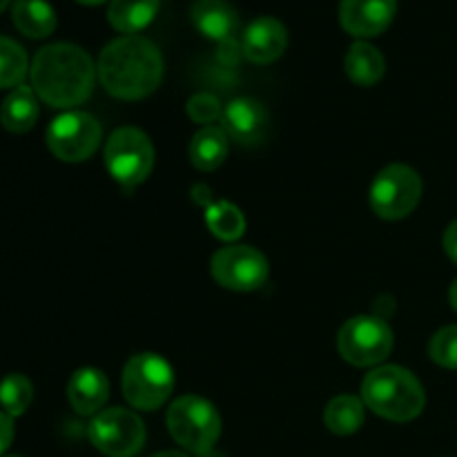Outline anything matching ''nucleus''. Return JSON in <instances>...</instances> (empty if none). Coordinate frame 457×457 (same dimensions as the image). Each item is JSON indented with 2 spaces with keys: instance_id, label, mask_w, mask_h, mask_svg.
<instances>
[{
  "instance_id": "obj_1",
  "label": "nucleus",
  "mask_w": 457,
  "mask_h": 457,
  "mask_svg": "<svg viewBox=\"0 0 457 457\" xmlns=\"http://www.w3.org/2000/svg\"><path fill=\"white\" fill-rule=\"evenodd\" d=\"M96 71L112 96L138 101L159 87L163 79V56L152 40L143 36H123L103 49Z\"/></svg>"
},
{
  "instance_id": "obj_2",
  "label": "nucleus",
  "mask_w": 457,
  "mask_h": 457,
  "mask_svg": "<svg viewBox=\"0 0 457 457\" xmlns=\"http://www.w3.org/2000/svg\"><path fill=\"white\" fill-rule=\"evenodd\" d=\"M31 87L52 107H74L89 98L96 67L87 52L70 43L47 45L31 62Z\"/></svg>"
},
{
  "instance_id": "obj_3",
  "label": "nucleus",
  "mask_w": 457,
  "mask_h": 457,
  "mask_svg": "<svg viewBox=\"0 0 457 457\" xmlns=\"http://www.w3.org/2000/svg\"><path fill=\"white\" fill-rule=\"evenodd\" d=\"M361 402L379 418L411 422L427 404L422 384L402 366H379L361 384Z\"/></svg>"
},
{
  "instance_id": "obj_4",
  "label": "nucleus",
  "mask_w": 457,
  "mask_h": 457,
  "mask_svg": "<svg viewBox=\"0 0 457 457\" xmlns=\"http://www.w3.org/2000/svg\"><path fill=\"white\" fill-rule=\"evenodd\" d=\"M170 436L183 449L196 455L214 451L219 436H221V418L217 409L208 400L196 395L179 397L168 411Z\"/></svg>"
},
{
  "instance_id": "obj_5",
  "label": "nucleus",
  "mask_w": 457,
  "mask_h": 457,
  "mask_svg": "<svg viewBox=\"0 0 457 457\" xmlns=\"http://www.w3.org/2000/svg\"><path fill=\"white\" fill-rule=\"evenodd\" d=\"M120 384L129 406L138 411H156L172 395L174 373L161 355L141 353L125 364Z\"/></svg>"
},
{
  "instance_id": "obj_6",
  "label": "nucleus",
  "mask_w": 457,
  "mask_h": 457,
  "mask_svg": "<svg viewBox=\"0 0 457 457\" xmlns=\"http://www.w3.org/2000/svg\"><path fill=\"white\" fill-rule=\"evenodd\" d=\"M105 165L128 190L145 181L154 168V147L147 134L137 128L116 129L105 145Z\"/></svg>"
},
{
  "instance_id": "obj_7",
  "label": "nucleus",
  "mask_w": 457,
  "mask_h": 457,
  "mask_svg": "<svg viewBox=\"0 0 457 457\" xmlns=\"http://www.w3.org/2000/svg\"><path fill=\"white\" fill-rule=\"evenodd\" d=\"M422 196V179L409 165H388L370 186V208L378 217L397 221L409 217Z\"/></svg>"
},
{
  "instance_id": "obj_8",
  "label": "nucleus",
  "mask_w": 457,
  "mask_h": 457,
  "mask_svg": "<svg viewBox=\"0 0 457 457\" xmlns=\"http://www.w3.org/2000/svg\"><path fill=\"white\" fill-rule=\"evenodd\" d=\"M337 348L353 366H378L393 351V330L379 317H353L337 335Z\"/></svg>"
},
{
  "instance_id": "obj_9",
  "label": "nucleus",
  "mask_w": 457,
  "mask_h": 457,
  "mask_svg": "<svg viewBox=\"0 0 457 457\" xmlns=\"http://www.w3.org/2000/svg\"><path fill=\"white\" fill-rule=\"evenodd\" d=\"M89 442L107 457H134L145 445V424L128 409H105L87 427Z\"/></svg>"
},
{
  "instance_id": "obj_10",
  "label": "nucleus",
  "mask_w": 457,
  "mask_h": 457,
  "mask_svg": "<svg viewBox=\"0 0 457 457\" xmlns=\"http://www.w3.org/2000/svg\"><path fill=\"white\" fill-rule=\"evenodd\" d=\"M101 125L87 112H67L47 128V147L65 163L87 161L101 145Z\"/></svg>"
},
{
  "instance_id": "obj_11",
  "label": "nucleus",
  "mask_w": 457,
  "mask_h": 457,
  "mask_svg": "<svg viewBox=\"0 0 457 457\" xmlns=\"http://www.w3.org/2000/svg\"><path fill=\"white\" fill-rule=\"evenodd\" d=\"M210 272L223 288L250 293L266 284L268 259L250 245H228L214 254Z\"/></svg>"
},
{
  "instance_id": "obj_12",
  "label": "nucleus",
  "mask_w": 457,
  "mask_h": 457,
  "mask_svg": "<svg viewBox=\"0 0 457 457\" xmlns=\"http://www.w3.org/2000/svg\"><path fill=\"white\" fill-rule=\"evenodd\" d=\"M397 0H342L339 21L348 34L370 38L391 27Z\"/></svg>"
},
{
  "instance_id": "obj_13",
  "label": "nucleus",
  "mask_w": 457,
  "mask_h": 457,
  "mask_svg": "<svg viewBox=\"0 0 457 457\" xmlns=\"http://www.w3.org/2000/svg\"><path fill=\"white\" fill-rule=\"evenodd\" d=\"M223 132L241 145H254L266 137L268 112L257 98H235L221 114Z\"/></svg>"
},
{
  "instance_id": "obj_14",
  "label": "nucleus",
  "mask_w": 457,
  "mask_h": 457,
  "mask_svg": "<svg viewBox=\"0 0 457 457\" xmlns=\"http://www.w3.org/2000/svg\"><path fill=\"white\" fill-rule=\"evenodd\" d=\"M288 45V31L277 18L263 16L248 25L241 38V52L250 62L266 65L277 61Z\"/></svg>"
},
{
  "instance_id": "obj_15",
  "label": "nucleus",
  "mask_w": 457,
  "mask_h": 457,
  "mask_svg": "<svg viewBox=\"0 0 457 457\" xmlns=\"http://www.w3.org/2000/svg\"><path fill=\"white\" fill-rule=\"evenodd\" d=\"M192 22L205 38L217 40L219 45L235 43L239 29V13L226 0H196L192 4Z\"/></svg>"
},
{
  "instance_id": "obj_16",
  "label": "nucleus",
  "mask_w": 457,
  "mask_h": 457,
  "mask_svg": "<svg viewBox=\"0 0 457 457\" xmlns=\"http://www.w3.org/2000/svg\"><path fill=\"white\" fill-rule=\"evenodd\" d=\"M67 397L79 415H98L110 397V382L98 369H79L67 384Z\"/></svg>"
},
{
  "instance_id": "obj_17",
  "label": "nucleus",
  "mask_w": 457,
  "mask_h": 457,
  "mask_svg": "<svg viewBox=\"0 0 457 457\" xmlns=\"http://www.w3.org/2000/svg\"><path fill=\"white\" fill-rule=\"evenodd\" d=\"M36 119H38V101H36L34 89L27 85L12 89L0 107L3 128L13 134H25L34 128Z\"/></svg>"
},
{
  "instance_id": "obj_18",
  "label": "nucleus",
  "mask_w": 457,
  "mask_h": 457,
  "mask_svg": "<svg viewBox=\"0 0 457 457\" xmlns=\"http://www.w3.org/2000/svg\"><path fill=\"white\" fill-rule=\"evenodd\" d=\"M228 134L217 125H205L192 137L190 161L201 172H212L226 161Z\"/></svg>"
},
{
  "instance_id": "obj_19",
  "label": "nucleus",
  "mask_w": 457,
  "mask_h": 457,
  "mask_svg": "<svg viewBox=\"0 0 457 457\" xmlns=\"http://www.w3.org/2000/svg\"><path fill=\"white\" fill-rule=\"evenodd\" d=\"M12 18L18 31L29 38H47L56 29V13L45 0H16Z\"/></svg>"
},
{
  "instance_id": "obj_20",
  "label": "nucleus",
  "mask_w": 457,
  "mask_h": 457,
  "mask_svg": "<svg viewBox=\"0 0 457 457\" xmlns=\"http://www.w3.org/2000/svg\"><path fill=\"white\" fill-rule=\"evenodd\" d=\"M156 12H159V0H112L107 18L116 31L137 36V31L145 29L154 21Z\"/></svg>"
},
{
  "instance_id": "obj_21",
  "label": "nucleus",
  "mask_w": 457,
  "mask_h": 457,
  "mask_svg": "<svg viewBox=\"0 0 457 457\" xmlns=\"http://www.w3.org/2000/svg\"><path fill=\"white\" fill-rule=\"evenodd\" d=\"M384 71H386V62H384L382 52H379L378 47L360 40V43H355L348 49L346 74L355 85L370 87V85L382 80Z\"/></svg>"
},
{
  "instance_id": "obj_22",
  "label": "nucleus",
  "mask_w": 457,
  "mask_h": 457,
  "mask_svg": "<svg viewBox=\"0 0 457 457\" xmlns=\"http://www.w3.org/2000/svg\"><path fill=\"white\" fill-rule=\"evenodd\" d=\"M324 422L335 436H353L364 424V402L355 395H337L326 406Z\"/></svg>"
},
{
  "instance_id": "obj_23",
  "label": "nucleus",
  "mask_w": 457,
  "mask_h": 457,
  "mask_svg": "<svg viewBox=\"0 0 457 457\" xmlns=\"http://www.w3.org/2000/svg\"><path fill=\"white\" fill-rule=\"evenodd\" d=\"M205 221H208L210 232L221 241L239 239L245 230V219L241 210L228 201H214V204L210 201Z\"/></svg>"
},
{
  "instance_id": "obj_24",
  "label": "nucleus",
  "mask_w": 457,
  "mask_h": 457,
  "mask_svg": "<svg viewBox=\"0 0 457 457\" xmlns=\"http://www.w3.org/2000/svg\"><path fill=\"white\" fill-rule=\"evenodd\" d=\"M27 76V54L16 40L0 36V89L21 87Z\"/></svg>"
},
{
  "instance_id": "obj_25",
  "label": "nucleus",
  "mask_w": 457,
  "mask_h": 457,
  "mask_svg": "<svg viewBox=\"0 0 457 457\" xmlns=\"http://www.w3.org/2000/svg\"><path fill=\"white\" fill-rule=\"evenodd\" d=\"M31 400H34V388L25 375H7L0 382V406L9 418H18L29 409Z\"/></svg>"
},
{
  "instance_id": "obj_26",
  "label": "nucleus",
  "mask_w": 457,
  "mask_h": 457,
  "mask_svg": "<svg viewBox=\"0 0 457 457\" xmlns=\"http://www.w3.org/2000/svg\"><path fill=\"white\" fill-rule=\"evenodd\" d=\"M428 355L442 369L457 370V326H446L433 335L428 344Z\"/></svg>"
},
{
  "instance_id": "obj_27",
  "label": "nucleus",
  "mask_w": 457,
  "mask_h": 457,
  "mask_svg": "<svg viewBox=\"0 0 457 457\" xmlns=\"http://www.w3.org/2000/svg\"><path fill=\"white\" fill-rule=\"evenodd\" d=\"M223 110H221V103H219L217 96L212 94H196L187 101V116H190L195 123L205 125H212V120L221 119Z\"/></svg>"
},
{
  "instance_id": "obj_28",
  "label": "nucleus",
  "mask_w": 457,
  "mask_h": 457,
  "mask_svg": "<svg viewBox=\"0 0 457 457\" xmlns=\"http://www.w3.org/2000/svg\"><path fill=\"white\" fill-rule=\"evenodd\" d=\"M13 440V422L7 413L0 411V455L9 449Z\"/></svg>"
},
{
  "instance_id": "obj_29",
  "label": "nucleus",
  "mask_w": 457,
  "mask_h": 457,
  "mask_svg": "<svg viewBox=\"0 0 457 457\" xmlns=\"http://www.w3.org/2000/svg\"><path fill=\"white\" fill-rule=\"evenodd\" d=\"M445 250L451 259L457 263V221L451 223L445 232Z\"/></svg>"
},
{
  "instance_id": "obj_30",
  "label": "nucleus",
  "mask_w": 457,
  "mask_h": 457,
  "mask_svg": "<svg viewBox=\"0 0 457 457\" xmlns=\"http://www.w3.org/2000/svg\"><path fill=\"white\" fill-rule=\"evenodd\" d=\"M449 302H451V306H453V311L457 312V279L453 281V286H451V290H449Z\"/></svg>"
},
{
  "instance_id": "obj_31",
  "label": "nucleus",
  "mask_w": 457,
  "mask_h": 457,
  "mask_svg": "<svg viewBox=\"0 0 457 457\" xmlns=\"http://www.w3.org/2000/svg\"><path fill=\"white\" fill-rule=\"evenodd\" d=\"M154 457H190V455L179 453V451H163V453H159V455H154Z\"/></svg>"
},
{
  "instance_id": "obj_32",
  "label": "nucleus",
  "mask_w": 457,
  "mask_h": 457,
  "mask_svg": "<svg viewBox=\"0 0 457 457\" xmlns=\"http://www.w3.org/2000/svg\"><path fill=\"white\" fill-rule=\"evenodd\" d=\"M76 3L87 4V7H96V4H103V3H105V0H76Z\"/></svg>"
},
{
  "instance_id": "obj_33",
  "label": "nucleus",
  "mask_w": 457,
  "mask_h": 457,
  "mask_svg": "<svg viewBox=\"0 0 457 457\" xmlns=\"http://www.w3.org/2000/svg\"><path fill=\"white\" fill-rule=\"evenodd\" d=\"M201 457H221L219 453H214V451H210V453H204Z\"/></svg>"
},
{
  "instance_id": "obj_34",
  "label": "nucleus",
  "mask_w": 457,
  "mask_h": 457,
  "mask_svg": "<svg viewBox=\"0 0 457 457\" xmlns=\"http://www.w3.org/2000/svg\"><path fill=\"white\" fill-rule=\"evenodd\" d=\"M7 4H9V0H0V12H3V9L7 7Z\"/></svg>"
}]
</instances>
